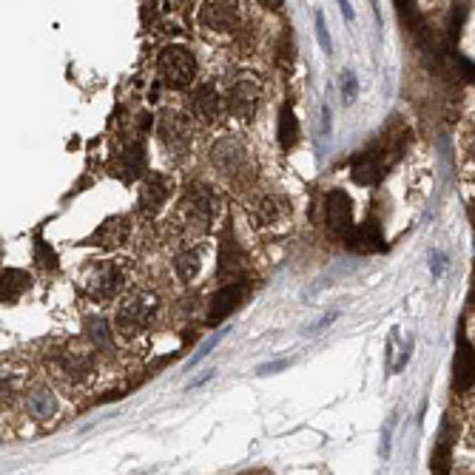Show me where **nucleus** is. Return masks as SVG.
Wrapping results in <instances>:
<instances>
[{
    "instance_id": "nucleus-1",
    "label": "nucleus",
    "mask_w": 475,
    "mask_h": 475,
    "mask_svg": "<svg viewBox=\"0 0 475 475\" xmlns=\"http://www.w3.org/2000/svg\"><path fill=\"white\" fill-rule=\"evenodd\" d=\"M97 353L100 350L86 338L63 336L46 342V348L40 350V362L57 387L75 393L86 390L97 379Z\"/></svg>"
},
{
    "instance_id": "nucleus-2",
    "label": "nucleus",
    "mask_w": 475,
    "mask_h": 475,
    "mask_svg": "<svg viewBox=\"0 0 475 475\" xmlns=\"http://www.w3.org/2000/svg\"><path fill=\"white\" fill-rule=\"evenodd\" d=\"M134 282V265L128 256H103L91 259L80 270V291L86 299L94 305H114L117 299L122 302L128 288Z\"/></svg>"
},
{
    "instance_id": "nucleus-3",
    "label": "nucleus",
    "mask_w": 475,
    "mask_h": 475,
    "mask_svg": "<svg viewBox=\"0 0 475 475\" xmlns=\"http://www.w3.org/2000/svg\"><path fill=\"white\" fill-rule=\"evenodd\" d=\"M163 313V299L157 291L140 288V291H131L114 310V336L120 342H140V338L157 324Z\"/></svg>"
},
{
    "instance_id": "nucleus-4",
    "label": "nucleus",
    "mask_w": 475,
    "mask_h": 475,
    "mask_svg": "<svg viewBox=\"0 0 475 475\" xmlns=\"http://www.w3.org/2000/svg\"><path fill=\"white\" fill-rule=\"evenodd\" d=\"M211 165L222 182L231 188H248L256 179V160L251 146L236 137V134H225L211 148Z\"/></svg>"
},
{
    "instance_id": "nucleus-5",
    "label": "nucleus",
    "mask_w": 475,
    "mask_h": 475,
    "mask_svg": "<svg viewBox=\"0 0 475 475\" xmlns=\"http://www.w3.org/2000/svg\"><path fill=\"white\" fill-rule=\"evenodd\" d=\"M214 211H217V199H214V191L208 185H191L179 205L174 211V228L179 231V236H199L205 234L211 220H214Z\"/></svg>"
},
{
    "instance_id": "nucleus-6",
    "label": "nucleus",
    "mask_w": 475,
    "mask_h": 475,
    "mask_svg": "<svg viewBox=\"0 0 475 475\" xmlns=\"http://www.w3.org/2000/svg\"><path fill=\"white\" fill-rule=\"evenodd\" d=\"M157 75L168 89L185 91L196 83V57L188 46H165L157 57Z\"/></svg>"
},
{
    "instance_id": "nucleus-7",
    "label": "nucleus",
    "mask_w": 475,
    "mask_h": 475,
    "mask_svg": "<svg viewBox=\"0 0 475 475\" xmlns=\"http://www.w3.org/2000/svg\"><path fill=\"white\" fill-rule=\"evenodd\" d=\"M157 137L163 143V154L171 160H182L191 151V140H194V120L185 111L168 108L163 111L160 122H157Z\"/></svg>"
},
{
    "instance_id": "nucleus-8",
    "label": "nucleus",
    "mask_w": 475,
    "mask_h": 475,
    "mask_svg": "<svg viewBox=\"0 0 475 475\" xmlns=\"http://www.w3.org/2000/svg\"><path fill=\"white\" fill-rule=\"evenodd\" d=\"M12 407H18L23 419L37 422V424H54L60 419V413H63L57 390L51 384H46V381H34Z\"/></svg>"
},
{
    "instance_id": "nucleus-9",
    "label": "nucleus",
    "mask_w": 475,
    "mask_h": 475,
    "mask_svg": "<svg viewBox=\"0 0 475 475\" xmlns=\"http://www.w3.org/2000/svg\"><path fill=\"white\" fill-rule=\"evenodd\" d=\"M291 217V202L285 194L262 191L248 199V220L253 231H277Z\"/></svg>"
},
{
    "instance_id": "nucleus-10",
    "label": "nucleus",
    "mask_w": 475,
    "mask_h": 475,
    "mask_svg": "<svg viewBox=\"0 0 475 475\" xmlns=\"http://www.w3.org/2000/svg\"><path fill=\"white\" fill-rule=\"evenodd\" d=\"M259 100H262V86L253 75H242L228 89V111L236 120H251L259 108Z\"/></svg>"
},
{
    "instance_id": "nucleus-11",
    "label": "nucleus",
    "mask_w": 475,
    "mask_h": 475,
    "mask_svg": "<svg viewBox=\"0 0 475 475\" xmlns=\"http://www.w3.org/2000/svg\"><path fill=\"white\" fill-rule=\"evenodd\" d=\"M188 114L199 125H217L225 114V103L214 86H199L188 100Z\"/></svg>"
},
{
    "instance_id": "nucleus-12",
    "label": "nucleus",
    "mask_w": 475,
    "mask_h": 475,
    "mask_svg": "<svg viewBox=\"0 0 475 475\" xmlns=\"http://www.w3.org/2000/svg\"><path fill=\"white\" fill-rule=\"evenodd\" d=\"M171 191H174V182L165 174H160V171L148 174L143 179V188H140V214L143 217H157L165 208Z\"/></svg>"
},
{
    "instance_id": "nucleus-13",
    "label": "nucleus",
    "mask_w": 475,
    "mask_h": 475,
    "mask_svg": "<svg viewBox=\"0 0 475 475\" xmlns=\"http://www.w3.org/2000/svg\"><path fill=\"white\" fill-rule=\"evenodd\" d=\"M199 23L205 26L208 32L231 34L239 26V6L236 4H202Z\"/></svg>"
},
{
    "instance_id": "nucleus-14",
    "label": "nucleus",
    "mask_w": 475,
    "mask_h": 475,
    "mask_svg": "<svg viewBox=\"0 0 475 475\" xmlns=\"http://www.w3.org/2000/svg\"><path fill=\"white\" fill-rule=\"evenodd\" d=\"M202 265H205V259H202V245H185L174 253L171 259V270H174V277L185 285H191L199 274H202Z\"/></svg>"
},
{
    "instance_id": "nucleus-15",
    "label": "nucleus",
    "mask_w": 475,
    "mask_h": 475,
    "mask_svg": "<svg viewBox=\"0 0 475 475\" xmlns=\"http://www.w3.org/2000/svg\"><path fill=\"white\" fill-rule=\"evenodd\" d=\"M242 299H245V285H242V282L222 285V288L211 296V305H208V324L222 322L228 313H234V310L239 308Z\"/></svg>"
},
{
    "instance_id": "nucleus-16",
    "label": "nucleus",
    "mask_w": 475,
    "mask_h": 475,
    "mask_svg": "<svg viewBox=\"0 0 475 475\" xmlns=\"http://www.w3.org/2000/svg\"><path fill=\"white\" fill-rule=\"evenodd\" d=\"M327 225L336 234H348L353 225V202L345 191H330L327 194Z\"/></svg>"
},
{
    "instance_id": "nucleus-17",
    "label": "nucleus",
    "mask_w": 475,
    "mask_h": 475,
    "mask_svg": "<svg viewBox=\"0 0 475 475\" xmlns=\"http://www.w3.org/2000/svg\"><path fill=\"white\" fill-rule=\"evenodd\" d=\"M452 387L455 393H467L475 381V350L469 342H458V353H455V365H452Z\"/></svg>"
},
{
    "instance_id": "nucleus-18",
    "label": "nucleus",
    "mask_w": 475,
    "mask_h": 475,
    "mask_svg": "<svg viewBox=\"0 0 475 475\" xmlns=\"http://www.w3.org/2000/svg\"><path fill=\"white\" fill-rule=\"evenodd\" d=\"M131 239V220L128 217H108L97 231H94V245L100 248H120Z\"/></svg>"
},
{
    "instance_id": "nucleus-19",
    "label": "nucleus",
    "mask_w": 475,
    "mask_h": 475,
    "mask_svg": "<svg viewBox=\"0 0 475 475\" xmlns=\"http://www.w3.org/2000/svg\"><path fill=\"white\" fill-rule=\"evenodd\" d=\"M245 253L239 251V245H236V239L231 242V239H222V245H220V270H217V277L225 282V285H234V279L242 274V267H245Z\"/></svg>"
},
{
    "instance_id": "nucleus-20",
    "label": "nucleus",
    "mask_w": 475,
    "mask_h": 475,
    "mask_svg": "<svg viewBox=\"0 0 475 475\" xmlns=\"http://www.w3.org/2000/svg\"><path fill=\"white\" fill-rule=\"evenodd\" d=\"M32 291V277L20 267H6L4 270V291H0V302L4 305H18L26 293Z\"/></svg>"
},
{
    "instance_id": "nucleus-21",
    "label": "nucleus",
    "mask_w": 475,
    "mask_h": 475,
    "mask_svg": "<svg viewBox=\"0 0 475 475\" xmlns=\"http://www.w3.org/2000/svg\"><path fill=\"white\" fill-rule=\"evenodd\" d=\"M353 179L359 182V185H376L381 177H384V168H381V163H379V154L376 151H365L356 163H353Z\"/></svg>"
},
{
    "instance_id": "nucleus-22",
    "label": "nucleus",
    "mask_w": 475,
    "mask_h": 475,
    "mask_svg": "<svg viewBox=\"0 0 475 475\" xmlns=\"http://www.w3.org/2000/svg\"><path fill=\"white\" fill-rule=\"evenodd\" d=\"M277 134H279L282 148H293V146H296V140H299V120H296V114H293L291 106H282Z\"/></svg>"
},
{
    "instance_id": "nucleus-23",
    "label": "nucleus",
    "mask_w": 475,
    "mask_h": 475,
    "mask_svg": "<svg viewBox=\"0 0 475 475\" xmlns=\"http://www.w3.org/2000/svg\"><path fill=\"white\" fill-rule=\"evenodd\" d=\"M122 165H125V177H128V179H131V177H137V174H143V165H146V146H140V143L128 146L125 154H122Z\"/></svg>"
},
{
    "instance_id": "nucleus-24",
    "label": "nucleus",
    "mask_w": 475,
    "mask_h": 475,
    "mask_svg": "<svg viewBox=\"0 0 475 475\" xmlns=\"http://www.w3.org/2000/svg\"><path fill=\"white\" fill-rule=\"evenodd\" d=\"M353 248H359V251H376V248H381V234H379V228L376 225H362L356 234H353Z\"/></svg>"
},
{
    "instance_id": "nucleus-25",
    "label": "nucleus",
    "mask_w": 475,
    "mask_h": 475,
    "mask_svg": "<svg viewBox=\"0 0 475 475\" xmlns=\"http://www.w3.org/2000/svg\"><path fill=\"white\" fill-rule=\"evenodd\" d=\"M34 248H37V265H43V267L54 270V267H57V253H54V251H49L43 239H37V242H34Z\"/></svg>"
},
{
    "instance_id": "nucleus-26",
    "label": "nucleus",
    "mask_w": 475,
    "mask_h": 475,
    "mask_svg": "<svg viewBox=\"0 0 475 475\" xmlns=\"http://www.w3.org/2000/svg\"><path fill=\"white\" fill-rule=\"evenodd\" d=\"M356 94H359V83H356V75L345 72V75H342V97H345V103H353V100H356Z\"/></svg>"
},
{
    "instance_id": "nucleus-27",
    "label": "nucleus",
    "mask_w": 475,
    "mask_h": 475,
    "mask_svg": "<svg viewBox=\"0 0 475 475\" xmlns=\"http://www.w3.org/2000/svg\"><path fill=\"white\" fill-rule=\"evenodd\" d=\"M316 32H319V43L324 46V51L330 54V34H327V26L322 20V15H316Z\"/></svg>"
},
{
    "instance_id": "nucleus-28",
    "label": "nucleus",
    "mask_w": 475,
    "mask_h": 475,
    "mask_svg": "<svg viewBox=\"0 0 475 475\" xmlns=\"http://www.w3.org/2000/svg\"><path fill=\"white\" fill-rule=\"evenodd\" d=\"M222 336H225V330H220V333H217V336L211 338V342H205V345H202V348H199V353L194 356V365H196V362H199L202 356H208V353H211V350L217 348V342H220V338H222Z\"/></svg>"
},
{
    "instance_id": "nucleus-29",
    "label": "nucleus",
    "mask_w": 475,
    "mask_h": 475,
    "mask_svg": "<svg viewBox=\"0 0 475 475\" xmlns=\"http://www.w3.org/2000/svg\"><path fill=\"white\" fill-rule=\"evenodd\" d=\"M464 15H467V12H464V6H455V12H452V23H450V34H452V37H458V26L464 23Z\"/></svg>"
},
{
    "instance_id": "nucleus-30",
    "label": "nucleus",
    "mask_w": 475,
    "mask_h": 475,
    "mask_svg": "<svg viewBox=\"0 0 475 475\" xmlns=\"http://www.w3.org/2000/svg\"><path fill=\"white\" fill-rule=\"evenodd\" d=\"M333 319H336V313H330V316H324V319H319V322H316V324H313V327L308 330V336H310V333H319V330H324V327H327V324H330Z\"/></svg>"
},
{
    "instance_id": "nucleus-31",
    "label": "nucleus",
    "mask_w": 475,
    "mask_h": 475,
    "mask_svg": "<svg viewBox=\"0 0 475 475\" xmlns=\"http://www.w3.org/2000/svg\"><path fill=\"white\" fill-rule=\"evenodd\" d=\"M472 160H475V140H472Z\"/></svg>"
},
{
    "instance_id": "nucleus-32",
    "label": "nucleus",
    "mask_w": 475,
    "mask_h": 475,
    "mask_svg": "<svg viewBox=\"0 0 475 475\" xmlns=\"http://www.w3.org/2000/svg\"><path fill=\"white\" fill-rule=\"evenodd\" d=\"M441 475H444V472H441Z\"/></svg>"
}]
</instances>
